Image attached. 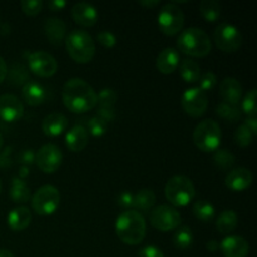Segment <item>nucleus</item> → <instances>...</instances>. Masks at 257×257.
<instances>
[{"mask_svg":"<svg viewBox=\"0 0 257 257\" xmlns=\"http://www.w3.org/2000/svg\"><path fill=\"white\" fill-rule=\"evenodd\" d=\"M62 99L67 109L77 114L87 113L97 107V93L82 78H72L64 83Z\"/></svg>","mask_w":257,"mask_h":257,"instance_id":"obj_1","label":"nucleus"},{"mask_svg":"<svg viewBox=\"0 0 257 257\" xmlns=\"http://www.w3.org/2000/svg\"><path fill=\"white\" fill-rule=\"evenodd\" d=\"M146 232L147 226L145 217L138 211H123L115 220V233L125 245H140L145 240Z\"/></svg>","mask_w":257,"mask_h":257,"instance_id":"obj_2","label":"nucleus"},{"mask_svg":"<svg viewBox=\"0 0 257 257\" xmlns=\"http://www.w3.org/2000/svg\"><path fill=\"white\" fill-rule=\"evenodd\" d=\"M65 47L69 57L79 64H87L95 54V43L89 33L75 29L65 37Z\"/></svg>","mask_w":257,"mask_h":257,"instance_id":"obj_3","label":"nucleus"},{"mask_svg":"<svg viewBox=\"0 0 257 257\" xmlns=\"http://www.w3.org/2000/svg\"><path fill=\"white\" fill-rule=\"evenodd\" d=\"M177 47L185 54L195 58H203L212 49L210 37L201 28L191 27L183 30L177 39Z\"/></svg>","mask_w":257,"mask_h":257,"instance_id":"obj_4","label":"nucleus"},{"mask_svg":"<svg viewBox=\"0 0 257 257\" xmlns=\"http://www.w3.org/2000/svg\"><path fill=\"white\" fill-rule=\"evenodd\" d=\"M165 196L171 205L176 207H185L195 198V185L186 176H173L166 183Z\"/></svg>","mask_w":257,"mask_h":257,"instance_id":"obj_5","label":"nucleus"},{"mask_svg":"<svg viewBox=\"0 0 257 257\" xmlns=\"http://www.w3.org/2000/svg\"><path fill=\"white\" fill-rule=\"evenodd\" d=\"M221 132L220 124L213 119L202 120L193 132V143L198 150L202 152H215L221 145Z\"/></svg>","mask_w":257,"mask_h":257,"instance_id":"obj_6","label":"nucleus"},{"mask_svg":"<svg viewBox=\"0 0 257 257\" xmlns=\"http://www.w3.org/2000/svg\"><path fill=\"white\" fill-rule=\"evenodd\" d=\"M158 28L168 37L178 34L185 25V14L182 9L175 3H168L161 8L157 17Z\"/></svg>","mask_w":257,"mask_h":257,"instance_id":"obj_7","label":"nucleus"},{"mask_svg":"<svg viewBox=\"0 0 257 257\" xmlns=\"http://www.w3.org/2000/svg\"><path fill=\"white\" fill-rule=\"evenodd\" d=\"M60 203V193L57 187L44 185L32 196V207L40 216H50L58 210Z\"/></svg>","mask_w":257,"mask_h":257,"instance_id":"obj_8","label":"nucleus"},{"mask_svg":"<svg viewBox=\"0 0 257 257\" xmlns=\"http://www.w3.org/2000/svg\"><path fill=\"white\" fill-rule=\"evenodd\" d=\"M216 47L222 52H237L242 45V34L237 27L230 23H222L218 25L213 34Z\"/></svg>","mask_w":257,"mask_h":257,"instance_id":"obj_9","label":"nucleus"},{"mask_svg":"<svg viewBox=\"0 0 257 257\" xmlns=\"http://www.w3.org/2000/svg\"><path fill=\"white\" fill-rule=\"evenodd\" d=\"M150 221L155 228L161 232L176 230L182 222L181 213L175 207L168 205H160L152 208L150 215Z\"/></svg>","mask_w":257,"mask_h":257,"instance_id":"obj_10","label":"nucleus"},{"mask_svg":"<svg viewBox=\"0 0 257 257\" xmlns=\"http://www.w3.org/2000/svg\"><path fill=\"white\" fill-rule=\"evenodd\" d=\"M28 67L40 78H49L57 73L58 63L55 58L44 50H37L28 54Z\"/></svg>","mask_w":257,"mask_h":257,"instance_id":"obj_11","label":"nucleus"},{"mask_svg":"<svg viewBox=\"0 0 257 257\" xmlns=\"http://www.w3.org/2000/svg\"><path fill=\"white\" fill-rule=\"evenodd\" d=\"M63 162V153L58 146L53 143L42 146L35 153V163L44 173H54L59 170Z\"/></svg>","mask_w":257,"mask_h":257,"instance_id":"obj_12","label":"nucleus"},{"mask_svg":"<svg viewBox=\"0 0 257 257\" xmlns=\"http://www.w3.org/2000/svg\"><path fill=\"white\" fill-rule=\"evenodd\" d=\"M183 110L191 117H202L208 108V98L205 92L197 87L186 89L181 99Z\"/></svg>","mask_w":257,"mask_h":257,"instance_id":"obj_13","label":"nucleus"},{"mask_svg":"<svg viewBox=\"0 0 257 257\" xmlns=\"http://www.w3.org/2000/svg\"><path fill=\"white\" fill-rule=\"evenodd\" d=\"M24 115L22 100L13 94L0 95V118L8 123L19 120Z\"/></svg>","mask_w":257,"mask_h":257,"instance_id":"obj_14","label":"nucleus"},{"mask_svg":"<svg viewBox=\"0 0 257 257\" xmlns=\"http://www.w3.org/2000/svg\"><path fill=\"white\" fill-rule=\"evenodd\" d=\"M117 93L112 88H103L97 94V105L98 115L104 122L109 123L115 118L114 104L117 102Z\"/></svg>","mask_w":257,"mask_h":257,"instance_id":"obj_15","label":"nucleus"},{"mask_svg":"<svg viewBox=\"0 0 257 257\" xmlns=\"http://www.w3.org/2000/svg\"><path fill=\"white\" fill-rule=\"evenodd\" d=\"M72 18L80 27L90 28L97 24L98 10L94 5L89 4V3H77L72 8Z\"/></svg>","mask_w":257,"mask_h":257,"instance_id":"obj_16","label":"nucleus"},{"mask_svg":"<svg viewBox=\"0 0 257 257\" xmlns=\"http://www.w3.org/2000/svg\"><path fill=\"white\" fill-rule=\"evenodd\" d=\"M253 176L248 168L237 167L228 172L226 177V186L233 192H242L252 185Z\"/></svg>","mask_w":257,"mask_h":257,"instance_id":"obj_17","label":"nucleus"},{"mask_svg":"<svg viewBox=\"0 0 257 257\" xmlns=\"http://www.w3.org/2000/svg\"><path fill=\"white\" fill-rule=\"evenodd\" d=\"M220 248L225 257H247L250 245L242 236H227L220 243Z\"/></svg>","mask_w":257,"mask_h":257,"instance_id":"obj_18","label":"nucleus"},{"mask_svg":"<svg viewBox=\"0 0 257 257\" xmlns=\"http://www.w3.org/2000/svg\"><path fill=\"white\" fill-rule=\"evenodd\" d=\"M242 85L236 78L227 77L221 82L220 94L223 102L231 105H238L242 100Z\"/></svg>","mask_w":257,"mask_h":257,"instance_id":"obj_19","label":"nucleus"},{"mask_svg":"<svg viewBox=\"0 0 257 257\" xmlns=\"http://www.w3.org/2000/svg\"><path fill=\"white\" fill-rule=\"evenodd\" d=\"M22 97L30 107H38L47 100V90L40 83L29 80L22 87Z\"/></svg>","mask_w":257,"mask_h":257,"instance_id":"obj_20","label":"nucleus"},{"mask_svg":"<svg viewBox=\"0 0 257 257\" xmlns=\"http://www.w3.org/2000/svg\"><path fill=\"white\" fill-rule=\"evenodd\" d=\"M180 65V54L175 48H165L156 59V67L162 74H172Z\"/></svg>","mask_w":257,"mask_h":257,"instance_id":"obj_21","label":"nucleus"},{"mask_svg":"<svg viewBox=\"0 0 257 257\" xmlns=\"http://www.w3.org/2000/svg\"><path fill=\"white\" fill-rule=\"evenodd\" d=\"M88 138H89V136H88L85 127L80 124L74 125L65 135V146L72 152H80L87 147Z\"/></svg>","mask_w":257,"mask_h":257,"instance_id":"obj_22","label":"nucleus"},{"mask_svg":"<svg viewBox=\"0 0 257 257\" xmlns=\"http://www.w3.org/2000/svg\"><path fill=\"white\" fill-rule=\"evenodd\" d=\"M45 35L50 44L60 45L67 37V25L62 19L58 18H49L44 24Z\"/></svg>","mask_w":257,"mask_h":257,"instance_id":"obj_23","label":"nucleus"},{"mask_svg":"<svg viewBox=\"0 0 257 257\" xmlns=\"http://www.w3.org/2000/svg\"><path fill=\"white\" fill-rule=\"evenodd\" d=\"M68 127V119L62 113H52L43 119L42 130L49 137L60 136Z\"/></svg>","mask_w":257,"mask_h":257,"instance_id":"obj_24","label":"nucleus"},{"mask_svg":"<svg viewBox=\"0 0 257 257\" xmlns=\"http://www.w3.org/2000/svg\"><path fill=\"white\" fill-rule=\"evenodd\" d=\"M32 222V212L25 206L13 208L8 215V225L15 232L24 231Z\"/></svg>","mask_w":257,"mask_h":257,"instance_id":"obj_25","label":"nucleus"},{"mask_svg":"<svg viewBox=\"0 0 257 257\" xmlns=\"http://www.w3.org/2000/svg\"><path fill=\"white\" fill-rule=\"evenodd\" d=\"M9 195L13 202L15 203H25L32 198L29 186L27 185L24 180H20V178L17 177L13 178Z\"/></svg>","mask_w":257,"mask_h":257,"instance_id":"obj_26","label":"nucleus"},{"mask_svg":"<svg viewBox=\"0 0 257 257\" xmlns=\"http://www.w3.org/2000/svg\"><path fill=\"white\" fill-rule=\"evenodd\" d=\"M180 74L181 78L186 83H197L201 77V68L196 60L191 58H186L180 63Z\"/></svg>","mask_w":257,"mask_h":257,"instance_id":"obj_27","label":"nucleus"},{"mask_svg":"<svg viewBox=\"0 0 257 257\" xmlns=\"http://www.w3.org/2000/svg\"><path fill=\"white\" fill-rule=\"evenodd\" d=\"M238 217L237 213L233 210H226L218 215L217 221H216V227L218 232L222 235H228L237 227Z\"/></svg>","mask_w":257,"mask_h":257,"instance_id":"obj_28","label":"nucleus"},{"mask_svg":"<svg viewBox=\"0 0 257 257\" xmlns=\"http://www.w3.org/2000/svg\"><path fill=\"white\" fill-rule=\"evenodd\" d=\"M156 203V195L152 190L143 188L135 193V205L133 208H137L138 212H150L152 211Z\"/></svg>","mask_w":257,"mask_h":257,"instance_id":"obj_29","label":"nucleus"},{"mask_svg":"<svg viewBox=\"0 0 257 257\" xmlns=\"http://www.w3.org/2000/svg\"><path fill=\"white\" fill-rule=\"evenodd\" d=\"M193 215L201 222H210L215 218L216 211L212 203L206 200H200L193 203Z\"/></svg>","mask_w":257,"mask_h":257,"instance_id":"obj_30","label":"nucleus"},{"mask_svg":"<svg viewBox=\"0 0 257 257\" xmlns=\"http://www.w3.org/2000/svg\"><path fill=\"white\" fill-rule=\"evenodd\" d=\"M200 12L203 19L213 23L220 18L221 4L217 0H202L200 4Z\"/></svg>","mask_w":257,"mask_h":257,"instance_id":"obj_31","label":"nucleus"},{"mask_svg":"<svg viewBox=\"0 0 257 257\" xmlns=\"http://www.w3.org/2000/svg\"><path fill=\"white\" fill-rule=\"evenodd\" d=\"M193 243V233L188 226H183V227L178 228L176 233L173 235V245L177 247L178 250H187L192 246Z\"/></svg>","mask_w":257,"mask_h":257,"instance_id":"obj_32","label":"nucleus"},{"mask_svg":"<svg viewBox=\"0 0 257 257\" xmlns=\"http://www.w3.org/2000/svg\"><path fill=\"white\" fill-rule=\"evenodd\" d=\"M216 114L222 119L228 120V122H237L242 117V112L238 108V105H231L228 103L221 102L216 108Z\"/></svg>","mask_w":257,"mask_h":257,"instance_id":"obj_33","label":"nucleus"},{"mask_svg":"<svg viewBox=\"0 0 257 257\" xmlns=\"http://www.w3.org/2000/svg\"><path fill=\"white\" fill-rule=\"evenodd\" d=\"M9 75V82L13 85H24L25 83L29 82V73H28L27 68L20 63H14L10 70L8 69V74Z\"/></svg>","mask_w":257,"mask_h":257,"instance_id":"obj_34","label":"nucleus"},{"mask_svg":"<svg viewBox=\"0 0 257 257\" xmlns=\"http://www.w3.org/2000/svg\"><path fill=\"white\" fill-rule=\"evenodd\" d=\"M213 161H215V165L217 166L220 170L227 171L231 170L232 166L235 165L236 157L231 151L217 150L215 151V155H213Z\"/></svg>","mask_w":257,"mask_h":257,"instance_id":"obj_35","label":"nucleus"},{"mask_svg":"<svg viewBox=\"0 0 257 257\" xmlns=\"http://www.w3.org/2000/svg\"><path fill=\"white\" fill-rule=\"evenodd\" d=\"M85 130H87L88 133L94 136V137H102V136L107 132L108 123L104 122L102 118L95 115V117L90 118V119L88 120L87 128H85Z\"/></svg>","mask_w":257,"mask_h":257,"instance_id":"obj_36","label":"nucleus"},{"mask_svg":"<svg viewBox=\"0 0 257 257\" xmlns=\"http://www.w3.org/2000/svg\"><path fill=\"white\" fill-rule=\"evenodd\" d=\"M253 137H255V135L245 124H241L235 132V142L240 147H248L252 143Z\"/></svg>","mask_w":257,"mask_h":257,"instance_id":"obj_37","label":"nucleus"},{"mask_svg":"<svg viewBox=\"0 0 257 257\" xmlns=\"http://www.w3.org/2000/svg\"><path fill=\"white\" fill-rule=\"evenodd\" d=\"M256 89H251L242 99V110L247 117H256Z\"/></svg>","mask_w":257,"mask_h":257,"instance_id":"obj_38","label":"nucleus"},{"mask_svg":"<svg viewBox=\"0 0 257 257\" xmlns=\"http://www.w3.org/2000/svg\"><path fill=\"white\" fill-rule=\"evenodd\" d=\"M217 84V75L213 72H206L201 74L200 80H198V88L202 92H210Z\"/></svg>","mask_w":257,"mask_h":257,"instance_id":"obj_39","label":"nucleus"},{"mask_svg":"<svg viewBox=\"0 0 257 257\" xmlns=\"http://www.w3.org/2000/svg\"><path fill=\"white\" fill-rule=\"evenodd\" d=\"M20 7H22L24 14L29 15V17H34V15H38L42 12L44 3L42 0H24V2L20 3Z\"/></svg>","mask_w":257,"mask_h":257,"instance_id":"obj_40","label":"nucleus"},{"mask_svg":"<svg viewBox=\"0 0 257 257\" xmlns=\"http://www.w3.org/2000/svg\"><path fill=\"white\" fill-rule=\"evenodd\" d=\"M117 202L119 205V207H122L123 210H133V205H135V193H132L131 191H123L119 193L117 198Z\"/></svg>","mask_w":257,"mask_h":257,"instance_id":"obj_41","label":"nucleus"},{"mask_svg":"<svg viewBox=\"0 0 257 257\" xmlns=\"http://www.w3.org/2000/svg\"><path fill=\"white\" fill-rule=\"evenodd\" d=\"M97 40L104 48H113L117 44V37L109 30H103V32L98 33Z\"/></svg>","mask_w":257,"mask_h":257,"instance_id":"obj_42","label":"nucleus"},{"mask_svg":"<svg viewBox=\"0 0 257 257\" xmlns=\"http://www.w3.org/2000/svg\"><path fill=\"white\" fill-rule=\"evenodd\" d=\"M18 162L22 163V166H27L29 167L30 165L35 162V152L32 148H28V150L20 151V153L18 155Z\"/></svg>","mask_w":257,"mask_h":257,"instance_id":"obj_43","label":"nucleus"},{"mask_svg":"<svg viewBox=\"0 0 257 257\" xmlns=\"http://www.w3.org/2000/svg\"><path fill=\"white\" fill-rule=\"evenodd\" d=\"M138 257H165V253L157 246L148 245L138 252Z\"/></svg>","mask_w":257,"mask_h":257,"instance_id":"obj_44","label":"nucleus"},{"mask_svg":"<svg viewBox=\"0 0 257 257\" xmlns=\"http://www.w3.org/2000/svg\"><path fill=\"white\" fill-rule=\"evenodd\" d=\"M10 155H12V147H7L2 153H0V167L2 168L10 167V165H12V158H10Z\"/></svg>","mask_w":257,"mask_h":257,"instance_id":"obj_45","label":"nucleus"},{"mask_svg":"<svg viewBox=\"0 0 257 257\" xmlns=\"http://www.w3.org/2000/svg\"><path fill=\"white\" fill-rule=\"evenodd\" d=\"M47 7L52 12H59L64 7H67V2H64V0H50V2L47 3Z\"/></svg>","mask_w":257,"mask_h":257,"instance_id":"obj_46","label":"nucleus"},{"mask_svg":"<svg viewBox=\"0 0 257 257\" xmlns=\"http://www.w3.org/2000/svg\"><path fill=\"white\" fill-rule=\"evenodd\" d=\"M253 135H257V118L256 117H247L246 122L243 123Z\"/></svg>","mask_w":257,"mask_h":257,"instance_id":"obj_47","label":"nucleus"},{"mask_svg":"<svg viewBox=\"0 0 257 257\" xmlns=\"http://www.w3.org/2000/svg\"><path fill=\"white\" fill-rule=\"evenodd\" d=\"M8 74V65L7 62L4 60V58L0 57V84L5 80Z\"/></svg>","mask_w":257,"mask_h":257,"instance_id":"obj_48","label":"nucleus"},{"mask_svg":"<svg viewBox=\"0 0 257 257\" xmlns=\"http://www.w3.org/2000/svg\"><path fill=\"white\" fill-rule=\"evenodd\" d=\"M140 4L142 5V7H145V8H155V7H157L158 4H160V2H158V0H147V2H146V0H142V2H140Z\"/></svg>","mask_w":257,"mask_h":257,"instance_id":"obj_49","label":"nucleus"},{"mask_svg":"<svg viewBox=\"0 0 257 257\" xmlns=\"http://www.w3.org/2000/svg\"><path fill=\"white\" fill-rule=\"evenodd\" d=\"M28 176H29V167H27V166H20L19 168V177L20 180H24V178H27Z\"/></svg>","mask_w":257,"mask_h":257,"instance_id":"obj_50","label":"nucleus"},{"mask_svg":"<svg viewBox=\"0 0 257 257\" xmlns=\"http://www.w3.org/2000/svg\"><path fill=\"white\" fill-rule=\"evenodd\" d=\"M206 247H207V250L211 251V252H215V251L218 250L220 245H218V243H217V241L211 240V241H208L207 245H206Z\"/></svg>","mask_w":257,"mask_h":257,"instance_id":"obj_51","label":"nucleus"},{"mask_svg":"<svg viewBox=\"0 0 257 257\" xmlns=\"http://www.w3.org/2000/svg\"><path fill=\"white\" fill-rule=\"evenodd\" d=\"M0 257H14L9 250H0Z\"/></svg>","mask_w":257,"mask_h":257,"instance_id":"obj_52","label":"nucleus"},{"mask_svg":"<svg viewBox=\"0 0 257 257\" xmlns=\"http://www.w3.org/2000/svg\"><path fill=\"white\" fill-rule=\"evenodd\" d=\"M3 145H4V138H3V135L0 133V151H2Z\"/></svg>","mask_w":257,"mask_h":257,"instance_id":"obj_53","label":"nucleus"},{"mask_svg":"<svg viewBox=\"0 0 257 257\" xmlns=\"http://www.w3.org/2000/svg\"><path fill=\"white\" fill-rule=\"evenodd\" d=\"M2 188H3V183H2V180H0V192H2Z\"/></svg>","mask_w":257,"mask_h":257,"instance_id":"obj_54","label":"nucleus"}]
</instances>
